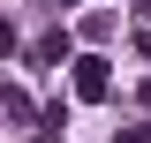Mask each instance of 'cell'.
<instances>
[{"label": "cell", "instance_id": "8992f818", "mask_svg": "<svg viewBox=\"0 0 151 143\" xmlns=\"http://www.w3.org/2000/svg\"><path fill=\"white\" fill-rule=\"evenodd\" d=\"M60 8H76V0H60Z\"/></svg>", "mask_w": 151, "mask_h": 143}, {"label": "cell", "instance_id": "7a4b0ae2", "mask_svg": "<svg viewBox=\"0 0 151 143\" xmlns=\"http://www.w3.org/2000/svg\"><path fill=\"white\" fill-rule=\"evenodd\" d=\"M30 60H38V68H60V60H76V38H68V30H45V38L30 45Z\"/></svg>", "mask_w": 151, "mask_h": 143}, {"label": "cell", "instance_id": "277c9868", "mask_svg": "<svg viewBox=\"0 0 151 143\" xmlns=\"http://www.w3.org/2000/svg\"><path fill=\"white\" fill-rule=\"evenodd\" d=\"M113 143H151V121H144V128H121Z\"/></svg>", "mask_w": 151, "mask_h": 143}, {"label": "cell", "instance_id": "6da1fadb", "mask_svg": "<svg viewBox=\"0 0 151 143\" xmlns=\"http://www.w3.org/2000/svg\"><path fill=\"white\" fill-rule=\"evenodd\" d=\"M68 68H76V98H106L113 90V60L106 53H76Z\"/></svg>", "mask_w": 151, "mask_h": 143}, {"label": "cell", "instance_id": "5b68a950", "mask_svg": "<svg viewBox=\"0 0 151 143\" xmlns=\"http://www.w3.org/2000/svg\"><path fill=\"white\" fill-rule=\"evenodd\" d=\"M144 23H151V0H144Z\"/></svg>", "mask_w": 151, "mask_h": 143}, {"label": "cell", "instance_id": "3957f363", "mask_svg": "<svg viewBox=\"0 0 151 143\" xmlns=\"http://www.w3.org/2000/svg\"><path fill=\"white\" fill-rule=\"evenodd\" d=\"M8 121H15V128H30V121H38V106H30V90H8Z\"/></svg>", "mask_w": 151, "mask_h": 143}]
</instances>
